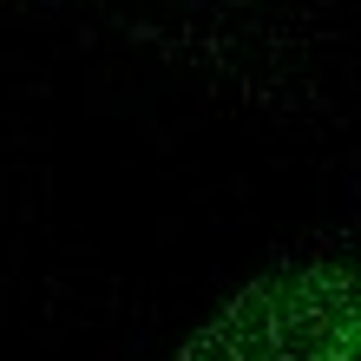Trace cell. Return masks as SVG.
I'll list each match as a JSON object with an SVG mask.
<instances>
[{
    "label": "cell",
    "instance_id": "1",
    "mask_svg": "<svg viewBox=\"0 0 361 361\" xmlns=\"http://www.w3.org/2000/svg\"><path fill=\"white\" fill-rule=\"evenodd\" d=\"M361 355V283L309 269L243 295L190 361H355Z\"/></svg>",
    "mask_w": 361,
    "mask_h": 361
}]
</instances>
